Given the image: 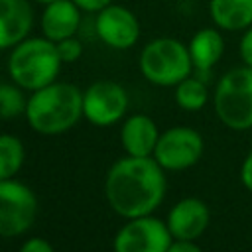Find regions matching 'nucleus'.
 <instances>
[{
  "label": "nucleus",
  "mask_w": 252,
  "mask_h": 252,
  "mask_svg": "<svg viewBox=\"0 0 252 252\" xmlns=\"http://www.w3.org/2000/svg\"><path fill=\"white\" fill-rule=\"evenodd\" d=\"M81 24V8L73 0H55L41 14V32L51 41L73 37Z\"/></svg>",
  "instance_id": "obj_13"
},
{
  "label": "nucleus",
  "mask_w": 252,
  "mask_h": 252,
  "mask_svg": "<svg viewBox=\"0 0 252 252\" xmlns=\"http://www.w3.org/2000/svg\"><path fill=\"white\" fill-rule=\"evenodd\" d=\"M140 71L158 87H175L193 71L189 47L175 37H158L142 49Z\"/></svg>",
  "instance_id": "obj_5"
},
{
  "label": "nucleus",
  "mask_w": 252,
  "mask_h": 252,
  "mask_svg": "<svg viewBox=\"0 0 252 252\" xmlns=\"http://www.w3.org/2000/svg\"><path fill=\"white\" fill-rule=\"evenodd\" d=\"M203 156V138L197 130L187 126H173L159 134L154 159L169 171H181L199 161Z\"/></svg>",
  "instance_id": "obj_7"
},
{
  "label": "nucleus",
  "mask_w": 252,
  "mask_h": 252,
  "mask_svg": "<svg viewBox=\"0 0 252 252\" xmlns=\"http://www.w3.org/2000/svg\"><path fill=\"white\" fill-rule=\"evenodd\" d=\"M37 199L33 191L12 179H0V236L24 234L35 219Z\"/></svg>",
  "instance_id": "obj_6"
},
{
  "label": "nucleus",
  "mask_w": 252,
  "mask_h": 252,
  "mask_svg": "<svg viewBox=\"0 0 252 252\" xmlns=\"http://www.w3.org/2000/svg\"><path fill=\"white\" fill-rule=\"evenodd\" d=\"M165 173L154 158H122L106 173L104 195L124 219L152 215L165 197Z\"/></svg>",
  "instance_id": "obj_1"
},
{
  "label": "nucleus",
  "mask_w": 252,
  "mask_h": 252,
  "mask_svg": "<svg viewBox=\"0 0 252 252\" xmlns=\"http://www.w3.org/2000/svg\"><path fill=\"white\" fill-rule=\"evenodd\" d=\"M128 108L126 91L114 81H96L83 93V116L94 126L118 122Z\"/></svg>",
  "instance_id": "obj_9"
},
{
  "label": "nucleus",
  "mask_w": 252,
  "mask_h": 252,
  "mask_svg": "<svg viewBox=\"0 0 252 252\" xmlns=\"http://www.w3.org/2000/svg\"><path fill=\"white\" fill-rule=\"evenodd\" d=\"M213 24L224 32H244L252 26V0H211Z\"/></svg>",
  "instance_id": "obj_16"
},
{
  "label": "nucleus",
  "mask_w": 252,
  "mask_h": 252,
  "mask_svg": "<svg viewBox=\"0 0 252 252\" xmlns=\"http://www.w3.org/2000/svg\"><path fill=\"white\" fill-rule=\"evenodd\" d=\"M33 24V10L28 0H0V49L24 41Z\"/></svg>",
  "instance_id": "obj_12"
},
{
  "label": "nucleus",
  "mask_w": 252,
  "mask_h": 252,
  "mask_svg": "<svg viewBox=\"0 0 252 252\" xmlns=\"http://www.w3.org/2000/svg\"><path fill=\"white\" fill-rule=\"evenodd\" d=\"M211 213L205 201L197 197H187L177 201L167 215V228L173 238L179 240H197L209 226Z\"/></svg>",
  "instance_id": "obj_11"
},
{
  "label": "nucleus",
  "mask_w": 252,
  "mask_h": 252,
  "mask_svg": "<svg viewBox=\"0 0 252 252\" xmlns=\"http://www.w3.org/2000/svg\"><path fill=\"white\" fill-rule=\"evenodd\" d=\"M20 252H55L53 246L43 238H30L22 244Z\"/></svg>",
  "instance_id": "obj_22"
},
{
  "label": "nucleus",
  "mask_w": 252,
  "mask_h": 252,
  "mask_svg": "<svg viewBox=\"0 0 252 252\" xmlns=\"http://www.w3.org/2000/svg\"><path fill=\"white\" fill-rule=\"evenodd\" d=\"M240 181H242V185L248 189V191H252V152L244 158V161H242V167H240Z\"/></svg>",
  "instance_id": "obj_23"
},
{
  "label": "nucleus",
  "mask_w": 252,
  "mask_h": 252,
  "mask_svg": "<svg viewBox=\"0 0 252 252\" xmlns=\"http://www.w3.org/2000/svg\"><path fill=\"white\" fill-rule=\"evenodd\" d=\"M173 236L167 222L144 215L130 219L114 236V252H167Z\"/></svg>",
  "instance_id": "obj_8"
},
{
  "label": "nucleus",
  "mask_w": 252,
  "mask_h": 252,
  "mask_svg": "<svg viewBox=\"0 0 252 252\" xmlns=\"http://www.w3.org/2000/svg\"><path fill=\"white\" fill-rule=\"evenodd\" d=\"M28 100L22 91L14 85H0V118H14L22 112L26 114Z\"/></svg>",
  "instance_id": "obj_19"
},
{
  "label": "nucleus",
  "mask_w": 252,
  "mask_h": 252,
  "mask_svg": "<svg viewBox=\"0 0 252 252\" xmlns=\"http://www.w3.org/2000/svg\"><path fill=\"white\" fill-rule=\"evenodd\" d=\"M37 4H43V6H47V4H51V2H55V0H35Z\"/></svg>",
  "instance_id": "obj_26"
},
{
  "label": "nucleus",
  "mask_w": 252,
  "mask_h": 252,
  "mask_svg": "<svg viewBox=\"0 0 252 252\" xmlns=\"http://www.w3.org/2000/svg\"><path fill=\"white\" fill-rule=\"evenodd\" d=\"M83 12H100L102 8H106L108 4H112V0H73Z\"/></svg>",
  "instance_id": "obj_24"
},
{
  "label": "nucleus",
  "mask_w": 252,
  "mask_h": 252,
  "mask_svg": "<svg viewBox=\"0 0 252 252\" xmlns=\"http://www.w3.org/2000/svg\"><path fill=\"white\" fill-rule=\"evenodd\" d=\"M189 55L193 61V69L199 73H209L224 53V39L219 30L203 28L189 41Z\"/></svg>",
  "instance_id": "obj_15"
},
{
  "label": "nucleus",
  "mask_w": 252,
  "mask_h": 252,
  "mask_svg": "<svg viewBox=\"0 0 252 252\" xmlns=\"http://www.w3.org/2000/svg\"><path fill=\"white\" fill-rule=\"evenodd\" d=\"M94 30L100 41L112 49H128L140 37L138 18L134 12L118 4H108L96 14Z\"/></svg>",
  "instance_id": "obj_10"
},
{
  "label": "nucleus",
  "mask_w": 252,
  "mask_h": 252,
  "mask_svg": "<svg viewBox=\"0 0 252 252\" xmlns=\"http://www.w3.org/2000/svg\"><path fill=\"white\" fill-rule=\"evenodd\" d=\"M55 45H57V53H59V57H61L63 63H73L83 53V45H81L79 39H75V35L73 37H67V39H61Z\"/></svg>",
  "instance_id": "obj_20"
},
{
  "label": "nucleus",
  "mask_w": 252,
  "mask_h": 252,
  "mask_svg": "<svg viewBox=\"0 0 252 252\" xmlns=\"http://www.w3.org/2000/svg\"><path fill=\"white\" fill-rule=\"evenodd\" d=\"M83 116V93L71 83H51L28 98L26 118L39 134H61Z\"/></svg>",
  "instance_id": "obj_2"
},
{
  "label": "nucleus",
  "mask_w": 252,
  "mask_h": 252,
  "mask_svg": "<svg viewBox=\"0 0 252 252\" xmlns=\"http://www.w3.org/2000/svg\"><path fill=\"white\" fill-rule=\"evenodd\" d=\"M61 57L55 41L43 37H26L8 57V73L14 83L28 91H37L51 85L61 69Z\"/></svg>",
  "instance_id": "obj_3"
},
{
  "label": "nucleus",
  "mask_w": 252,
  "mask_h": 252,
  "mask_svg": "<svg viewBox=\"0 0 252 252\" xmlns=\"http://www.w3.org/2000/svg\"><path fill=\"white\" fill-rule=\"evenodd\" d=\"M167 252H203V250L195 244V240H179V238H173V242H171V246H169Z\"/></svg>",
  "instance_id": "obj_25"
},
{
  "label": "nucleus",
  "mask_w": 252,
  "mask_h": 252,
  "mask_svg": "<svg viewBox=\"0 0 252 252\" xmlns=\"http://www.w3.org/2000/svg\"><path fill=\"white\" fill-rule=\"evenodd\" d=\"M238 53H240V59L244 61V65L252 67V26L244 30V33L238 41Z\"/></svg>",
  "instance_id": "obj_21"
},
{
  "label": "nucleus",
  "mask_w": 252,
  "mask_h": 252,
  "mask_svg": "<svg viewBox=\"0 0 252 252\" xmlns=\"http://www.w3.org/2000/svg\"><path fill=\"white\" fill-rule=\"evenodd\" d=\"M213 104L226 128H252V67L242 65L226 71L217 83Z\"/></svg>",
  "instance_id": "obj_4"
},
{
  "label": "nucleus",
  "mask_w": 252,
  "mask_h": 252,
  "mask_svg": "<svg viewBox=\"0 0 252 252\" xmlns=\"http://www.w3.org/2000/svg\"><path fill=\"white\" fill-rule=\"evenodd\" d=\"M209 100V91L207 85L203 83V79L199 77H187L181 83L175 85V102L189 112L201 110Z\"/></svg>",
  "instance_id": "obj_17"
},
{
  "label": "nucleus",
  "mask_w": 252,
  "mask_h": 252,
  "mask_svg": "<svg viewBox=\"0 0 252 252\" xmlns=\"http://www.w3.org/2000/svg\"><path fill=\"white\" fill-rule=\"evenodd\" d=\"M24 146L12 134H0V179H12L24 163Z\"/></svg>",
  "instance_id": "obj_18"
},
{
  "label": "nucleus",
  "mask_w": 252,
  "mask_h": 252,
  "mask_svg": "<svg viewBox=\"0 0 252 252\" xmlns=\"http://www.w3.org/2000/svg\"><path fill=\"white\" fill-rule=\"evenodd\" d=\"M158 138H159L158 126L146 114H134V116H130L124 122L122 130H120L122 146H124L126 154L128 156H134V158L154 156Z\"/></svg>",
  "instance_id": "obj_14"
}]
</instances>
